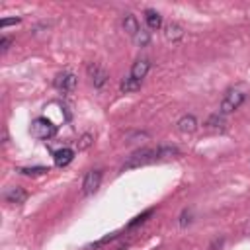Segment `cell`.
<instances>
[{
  "label": "cell",
  "mask_w": 250,
  "mask_h": 250,
  "mask_svg": "<svg viewBox=\"0 0 250 250\" xmlns=\"http://www.w3.org/2000/svg\"><path fill=\"white\" fill-rule=\"evenodd\" d=\"M176 154H178V148H174V146L139 148L131 156H127V160L121 166V172L131 170V168H141V166H146V164H152V162H158V160H164V158H172Z\"/></svg>",
  "instance_id": "obj_1"
},
{
  "label": "cell",
  "mask_w": 250,
  "mask_h": 250,
  "mask_svg": "<svg viewBox=\"0 0 250 250\" xmlns=\"http://www.w3.org/2000/svg\"><path fill=\"white\" fill-rule=\"evenodd\" d=\"M57 131H59L57 125H55L51 119H47V117H35V119L31 121V127H29L31 137H35V139H39V141H47V139L55 137Z\"/></svg>",
  "instance_id": "obj_2"
},
{
  "label": "cell",
  "mask_w": 250,
  "mask_h": 250,
  "mask_svg": "<svg viewBox=\"0 0 250 250\" xmlns=\"http://www.w3.org/2000/svg\"><path fill=\"white\" fill-rule=\"evenodd\" d=\"M244 100H246V94L244 92H240V90H229L225 96H223V100H221V107H219V113L221 115H229V113H232V111H236L242 104H244Z\"/></svg>",
  "instance_id": "obj_3"
},
{
  "label": "cell",
  "mask_w": 250,
  "mask_h": 250,
  "mask_svg": "<svg viewBox=\"0 0 250 250\" xmlns=\"http://www.w3.org/2000/svg\"><path fill=\"white\" fill-rule=\"evenodd\" d=\"M53 84H55L57 90L70 94V92H74V88H76V84H78V78H76L72 72H59V74L55 76V82H53Z\"/></svg>",
  "instance_id": "obj_4"
},
{
  "label": "cell",
  "mask_w": 250,
  "mask_h": 250,
  "mask_svg": "<svg viewBox=\"0 0 250 250\" xmlns=\"http://www.w3.org/2000/svg\"><path fill=\"white\" fill-rule=\"evenodd\" d=\"M102 184V170H90L86 176H84V182H82V191L84 195H92L98 191Z\"/></svg>",
  "instance_id": "obj_5"
},
{
  "label": "cell",
  "mask_w": 250,
  "mask_h": 250,
  "mask_svg": "<svg viewBox=\"0 0 250 250\" xmlns=\"http://www.w3.org/2000/svg\"><path fill=\"white\" fill-rule=\"evenodd\" d=\"M88 76H90L94 88H102L107 82V78H109L107 76V70L102 64H98V62H90L88 64Z\"/></svg>",
  "instance_id": "obj_6"
},
{
  "label": "cell",
  "mask_w": 250,
  "mask_h": 250,
  "mask_svg": "<svg viewBox=\"0 0 250 250\" xmlns=\"http://www.w3.org/2000/svg\"><path fill=\"white\" fill-rule=\"evenodd\" d=\"M148 70H150V61H148V59H137V61L133 62V66H131L129 76H131L133 80L143 82V78L146 76Z\"/></svg>",
  "instance_id": "obj_7"
},
{
  "label": "cell",
  "mask_w": 250,
  "mask_h": 250,
  "mask_svg": "<svg viewBox=\"0 0 250 250\" xmlns=\"http://www.w3.org/2000/svg\"><path fill=\"white\" fill-rule=\"evenodd\" d=\"M176 127H178V131H180L182 135H191V133H195V129H197V119H195V115L186 113V115H182V117L178 119Z\"/></svg>",
  "instance_id": "obj_8"
},
{
  "label": "cell",
  "mask_w": 250,
  "mask_h": 250,
  "mask_svg": "<svg viewBox=\"0 0 250 250\" xmlns=\"http://www.w3.org/2000/svg\"><path fill=\"white\" fill-rule=\"evenodd\" d=\"M164 37L168 41H172V43H178L184 37V27L180 23H176V21H168L164 25Z\"/></svg>",
  "instance_id": "obj_9"
},
{
  "label": "cell",
  "mask_w": 250,
  "mask_h": 250,
  "mask_svg": "<svg viewBox=\"0 0 250 250\" xmlns=\"http://www.w3.org/2000/svg\"><path fill=\"white\" fill-rule=\"evenodd\" d=\"M72 158H74V150H72V148H66V146L53 152V160H55V164H57L59 168L68 166V164L72 162Z\"/></svg>",
  "instance_id": "obj_10"
},
{
  "label": "cell",
  "mask_w": 250,
  "mask_h": 250,
  "mask_svg": "<svg viewBox=\"0 0 250 250\" xmlns=\"http://www.w3.org/2000/svg\"><path fill=\"white\" fill-rule=\"evenodd\" d=\"M4 199L8 201V203H16V205H21L25 199H27V191L23 189V188H10L6 193H4Z\"/></svg>",
  "instance_id": "obj_11"
},
{
  "label": "cell",
  "mask_w": 250,
  "mask_h": 250,
  "mask_svg": "<svg viewBox=\"0 0 250 250\" xmlns=\"http://www.w3.org/2000/svg\"><path fill=\"white\" fill-rule=\"evenodd\" d=\"M145 23L148 29H160L162 27V16L156 10L148 8V10H145Z\"/></svg>",
  "instance_id": "obj_12"
},
{
  "label": "cell",
  "mask_w": 250,
  "mask_h": 250,
  "mask_svg": "<svg viewBox=\"0 0 250 250\" xmlns=\"http://www.w3.org/2000/svg\"><path fill=\"white\" fill-rule=\"evenodd\" d=\"M123 29H125V33H127V35L135 37V35L139 33V29H141L139 20H137L133 14H127V16L123 18Z\"/></svg>",
  "instance_id": "obj_13"
},
{
  "label": "cell",
  "mask_w": 250,
  "mask_h": 250,
  "mask_svg": "<svg viewBox=\"0 0 250 250\" xmlns=\"http://www.w3.org/2000/svg\"><path fill=\"white\" fill-rule=\"evenodd\" d=\"M141 84H143V82H139V80H133L131 76H127V78H123V80H121V84H119V90H121L123 94H131V92H137V90L141 88Z\"/></svg>",
  "instance_id": "obj_14"
},
{
  "label": "cell",
  "mask_w": 250,
  "mask_h": 250,
  "mask_svg": "<svg viewBox=\"0 0 250 250\" xmlns=\"http://www.w3.org/2000/svg\"><path fill=\"white\" fill-rule=\"evenodd\" d=\"M133 41H135L139 47H146V45H148V41H150V33H148V31H145V29L141 27V29H139V33L133 37Z\"/></svg>",
  "instance_id": "obj_15"
},
{
  "label": "cell",
  "mask_w": 250,
  "mask_h": 250,
  "mask_svg": "<svg viewBox=\"0 0 250 250\" xmlns=\"http://www.w3.org/2000/svg\"><path fill=\"white\" fill-rule=\"evenodd\" d=\"M225 115H221V113H215V115H211L209 119H207V127H211V129H223V125H225V119H223Z\"/></svg>",
  "instance_id": "obj_16"
},
{
  "label": "cell",
  "mask_w": 250,
  "mask_h": 250,
  "mask_svg": "<svg viewBox=\"0 0 250 250\" xmlns=\"http://www.w3.org/2000/svg\"><path fill=\"white\" fill-rule=\"evenodd\" d=\"M152 213H154V209H146L145 213H141V215H137V217H135V219H133V221H131V223L127 225V229H133V227H137V225H141V223H145V221H146V219H148V217H150Z\"/></svg>",
  "instance_id": "obj_17"
},
{
  "label": "cell",
  "mask_w": 250,
  "mask_h": 250,
  "mask_svg": "<svg viewBox=\"0 0 250 250\" xmlns=\"http://www.w3.org/2000/svg\"><path fill=\"white\" fill-rule=\"evenodd\" d=\"M20 172L25 174V176H39V174H47L49 168H45V166H33V168H20Z\"/></svg>",
  "instance_id": "obj_18"
},
{
  "label": "cell",
  "mask_w": 250,
  "mask_h": 250,
  "mask_svg": "<svg viewBox=\"0 0 250 250\" xmlns=\"http://www.w3.org/2000/svg\"><path fill=\"white\" fill-rule=\"evenodd\" d=\"M90 145H92V135H82V137H80V143H78V148L84 150V148H88Z\"/></svg>",
  "instance_id": "obj_19"
},
{
  "label": "cell",
  "mask_w": 250,
  "mask_h": 250,
  "mask_svg": "<svg viewBox=\"0 0 250 250\" xmlns=\"http://www.w3.org/2000/svg\"><path fill=\"white\" fill-rule=\"evenodd\" d=\"M10 45H12V39L10 37H2L0 39V53H6L10 49Z\"/></svg>",
  "instance_id": "obj_20"
},
{
  "label": "cell",
  "mask_w": 250,
  "mask_h": 250,
  "mask_svg": "<svg viewBox=\"0 0 250 250\" xmlns=\"http://www.w3.org/2000/svg\"><path fill=\"white\" fill-rule=\"evenodd\" d=\"M12 23H20V18H4L0 21V27H6V25H12Z\"/></svg>",
  "instance_id": "obj_21"
}]
</instances>
